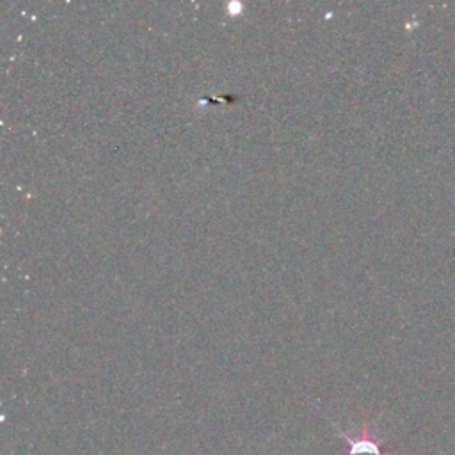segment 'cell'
I'll use <instances>...</instances> for the list:
<instances>
[{"instance_id": "obj_1", "label": "cell", "mask_w": 455, "mask_h": 455, "mask_svg": "<svg viewBox=\"0 0 455 455\" xmlns=\"http://www.w3.org/2000/svg\"><path fill=\"white\" fill-rule=\"evenodd\" d=\"M338 437L345 439L348 444V455H391L384 451V439H380L370 425L361 427L355 434H347L339 427L334 425Z\"/></svg>"}]
</instances>
